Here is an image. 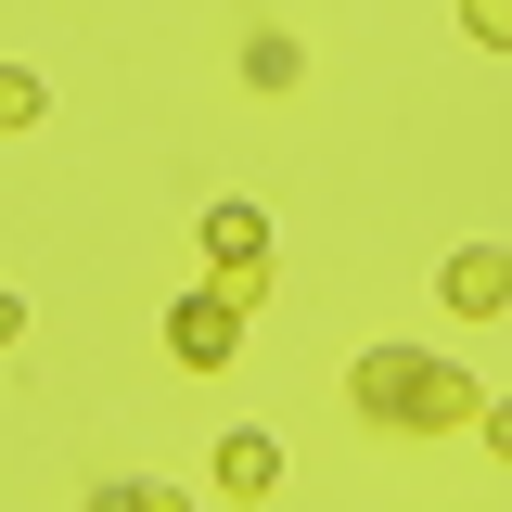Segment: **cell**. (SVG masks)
I'll list each match as a JSON object with an SVG mask.
<instances>
[{"label": "cell", "instance_id": "4", "mask_svg": "<svg viewBox=\"0 0 512 512\" xmlns=\"http://www.w3.org/2000/svg\"><path fill=\"white\" fill-rule=\"evenodd\" d=\"M205 256H218V282H256L269 269V218L256 205H205Z\"/></svg>", "mask_w": 512, "mask_h": 512}, {"label": "cell", "instance_id": "2", "mask_svg": "<svg viewBox=\"0 0 512 512\" xmlns=\"http://www.w3.org/2000/svg\"><path fill=\"white\" fill-rule=\"evenodd\" d=\"M167 346H180L192 372H218V359L244 346V282H192L180 308H167Z\"/></svg>", "mask_w": 512, "mask_h": 512}, {"label": "cell", "instance_id": "8", "mask_svg": "<svg viewBox=\"0 0 512 512\" xmlns=\"http://www.w3.org/2000/svg\"><path fill=\"white\" fill-rule=\"evenodd\" d=\"M461 26H474L487 52H512V0H461Z\"/></svg>", "mask_w": 512, "mask_h": 512}, {"label": "cell", "instance_id": "1", "mask_svg": "<svg viewBox=\"0 0 512 512\" xmlns=\"http://www.w3.org/2000/svg\"><path fill=\"white\" fill-rule=\"evenodd\" d=\"M346 384H359V410H372V423H410V436H436V423H474V410H487L448 359H410V346H372Z\"/></svg>", "mask_w": 512, "mask_h": 512}, {"label": "cell", "instance_id": "5", "mask_svg": "<svg viewBox=\"0 0 512 512\" xmlns=\"http://www.w3.org/2000/svg\"><path fill=\"white\" fill-rule=\"evenodd\" d=\"M218 487H231V500H269V487H282V448H269V436H231V448H218Z\"/></svg>", "mask_w": 512, "mask_h": 512}, {"label": "cell", "instance_id": "6", "mask_svg": "<svg viewBox=\"0 0 512 512\" xmlns=\"http://www.w3.org/2000/svg\"><path fill=\"white\" fill-rule=\"evenodd\" d=\"M295 77H308V52H295L282 26H256L244 39V90H295Z\"/></svg>", "mask_w": 512, "mask_h": 512}, {"label": "cell", "instance_id": "3", "mask_svg": "<svg viewBox=\"0 0 512 512\" xmlns=\"http://www.w3.org/2000/svg\"><path fill=\"white\" fill-rule=\"evenodd\" d=\"M436 295H448L461 320H500V308H512V244H461V256L436 269Z\"/></svg>", "mask_w": 512, "mask_h": 512}, {"label": "cell", "instance_id": "7", "mask_svg": "<svg viewBox=\"0 0 512 512\" xmlns=\"http://www.w3.org/2000/svg\"><path fill=\"white\" fill-rule=\"evenodd\" d=\"M39 116V77H26V64H0V128H26Z\"/></svg>", "mask_w": 512, "mask_h": 512}, {"label": "cell", "instance_id": "10", "mask_svg": "<svg viewBox=\"0 0 512 512\" xmlns=\"http://www.w3.org/2000/svg\"><path fill=\"white\" fill-rule=\"evenodd\" d=\"M13 333H26V295H0V346H13Z\"/></svg>", "mask_w": 512, "mask_h": 512}, {"label": "cell", "instance_id": "9", "mask_svg": "<svg viewBox=\"0 0 512 512\" xmlns=\"http://www.w3.org/2000/svg\"><path fill=\"white\" fill-rule=\"evenodd\" d=\"M474 423H487V448H500V461H512V397H487V410H474Z\"/></svg>", "mask_w": 512, "mask_h": 512}]
</instances>
